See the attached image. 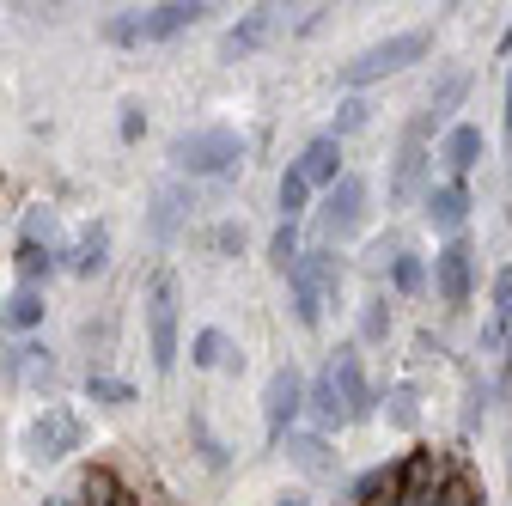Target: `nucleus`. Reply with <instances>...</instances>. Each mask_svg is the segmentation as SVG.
<instances>
[{
    "label": "nucleus",
    "instance_id": "f257e3e1",
    "mask_svg": "<svg viewBox=\"0 0 512 506\" xmlns=\"http://www.w3.org/2000/svg\"><path fill=\"white\" fill-rule=\"evenodd\" d=\"M171 165L183 177H232L244 165V135L226 129V122H202V129L171 141Z\"/></svg>",
    "mask_w": 512,
    "mask_h": 506
},
{
    "label": "nucleus",
    "instance_id": "f03ea898",
    "mask_svg": "<svg viewBox=\"0 0 512 506\" xmlns=\"http://www.w3.org/2000/svg\"><path fill=\"white\" fill-rule=\"evenodd\" d=\"M433 49V31H397V37H384V43H366L354 61H342V86L348 92H360V86H372V80H384V74H403V68H415V61Z\"/></svg>",
    "mask_w": 512,
    "mask_h": 506
},
{
    "label": "nucleus",
    "instance_id": "7ed1b4c3",
    "mask_svg": "<svg viewBox=\"0 0 512 506\" xmlns=\"http://www.w3.org/2000/svg\"><path fill=\"white\" fill-rule=\"evenodd\" d=\"M287 287H293V318H299L305 330H317V324H324V305H336V293H342V263H336V250H305L299 269L287 275Z\"/></svg>",
    "mask_w": 512,
    "mask_h": 506
},
{
    "label": "nucleus",
    "instance_id": "20e7f679",
    "mask_svg": "<svg viewBox=\"0 0 512 506\" xmlns=\"http://www.w3.org/2000/svg\"><path fill=\"white\" fill-rule=\"evenodd\" d=\"M202 13H208L202 0H165V7H141V13L110 19V37H116V43H165V37L189 31Z\"/></svg>",
    "mask_w": 512,
    "mask_h": 506
},
{
    "label": "nucleus",
    "instance_id": "39448f33",
    "mask_svg": "<svg viewBox=\"0 0 512 506\" xmlns=\"http://www.w3.org/2000/svg\"><path fill=\"white\" fill-rule=\"evenodd\" d=\"M366 196H372V189H366V177H342L336 189H324V208H317V238H324V244H348L360 226H366Z\"/></svg>",
    "mask_w": 512,
    "mask_h": 506
},
{
    "label": "nucleus",
    "instance_id": "423d86ee",
    "mask_svg": "<svg viewBox=\"0 0 512 506\" xmlns=\"http://www.w3.org/2000/svg\"><path fill=\"white\" fill-rule=\"evenodd\" d=\"M147 348H153L159 372L177 366V275H153L147 281Z\"/></svg>",
    "mask_w": 512,
    "mask_h": 506
},
{
    "label": "nucleus",
    "instance_id": "0eeeda50",
    "mask_svg": "<svg viewBox=\"0 0 512 506\" xmlns=\"http://www.w3.org/2000/svg\"><path fill=\"white\" fill-rule=\"evenodd\" d=\"M305 391H311V385H305L293 366H275V372H269V385H263V427H269L275 446L293 433V421H299V409H305Z\"/></svg>",
    "mask_w": 512,
    "mask_h": 506
},
{
    "label": "nucleus",
    "instance_id": "6e6552de",
    "mask_svg": "<svg viewBox=\"0 0 512 506\" xmlns=\"http://www.w3.org/2000/svg\"><path fill=\"white\" fill-rule=\"evenodd\" d=\"M74 446H80V421L61 415V409H43V415L25 427V458H31V464H61Z\"/></svg>",
    "mask_w": 512,
    "mask_h": 506
},
{
    "label": "nucleus",
    "instance_id": "1a4fd4ad",
    "mask_svg": "<svg viewBox=\"0 0 512 506\" xmlns=\"http://www.w3.org/2000/svg\"><path fill=\"white\" fill-rule=\"evenodd\" d=\"M476 250L464 238H445V250L433 257V281H439V299L445 305H470V287H476Z\"/></svg>",
    "mask_w": 512,
    "mask_h": 506
},
{
    "label": "nucleus",
    "instance_id": "9d476101",
    "mask_svg": "<svg viewBox=\"0 0 512 506\" xmlns=\"http://www.w3.org/2000/svg\"><path fill=\"white\" fill-rule=\"evenodd\" d=\"M275 25H281V7H256V13H244V19L220 37V61H244V55H256V49L275 37Z\"/></svg>",
    "mask_w": 512,
    "mask_h": 506
},
{
    "label": "nucleus",
    "instance_id": "9b49d317",
    "mask_svg": "<svg viewBox=\"0 0 512 506\" xmlns=\"http://www.w3.org/2000/svg\"><path fill=\"white\" fill-rule=\"evenodd\" d=\"M324 372L336 378V391H342L348 415H354V421H366V415H372V385H366V372H360V348H336Z\"/></svg>",
    "mask_w": 512,
    "mask_h": 506
},
{
    "label": "nucleus",
    "instance_id": "f8f14e48",
    "mask_svg": "<svg viewBox=\"0 0 512 506\" xmlns=\"http://www.w3.org/2000/svg\"><path fill=\"white\" fill-rule=\"evenodd\" d=\"M293 171L311 183V189H336L348 171H342V141L336 135H317V141H305V153L293 159Z\"/></svg>",
    "mask_w": 512,
    "mask_h": 506
},
{
    "label": "nucleus",
    "instance_id": "ddd939ff",
    "mask_svg": "<svg viewBox=\"0 0 512 506\" xmlns=\"http://www.w3.org/2000/svg\"><path fill=\"white\" fill-rule=\"evenodd\" d=\"M464 220H470V189H464L458 177H452V183H433V189H427V226L458 238Z\"/></svg>",
    "mask_w": 512,
    "mask_h": 506
},
{
    "label": "nucleus",
    "instance_id": "4468645a",
    "mask_svg": "<svg viewBox=\"0 0 512 506\" xmlns=\"http://www.w3.org/2000/svg\"><path fill=\"white\" fill-rule=\"evenodd\" d=\"M305 409L317 415V427H324V433H342L354 415H348V403H342V391H336V378L330 372H317L311 378V391H305Z\"/></svg>",
    "mask_w": 512,
    "mask_h": 506
},
{
    "label": "nucleus",
    "instance_id": "2eb2a0df",
    "mask_svg": "<svg viewBox=\"0 0 512 506\" xmlns=\"http://www.w3.org/2000/svg\"><path fill=\"white\" fill-rule=\"evenodd\" d=\"M104 263H110V226H104V220H92V226L80 232V244H74V257H68V269L92 281V275H104Z\"/></svg>",
    "mask_w": 512,
    "mask_h": 506
},
{
    "label": "nucleus",
    "instance_id": "dca6fc26",
    "mask_svg": "<svg viewBox=\"0 0 512 506\" xmlns=\"http://www.w3.org/2000/svg\"><path fill=\"white\" fill-rule=\"evenodd\" d=\"M287 458L305 476H336V458H330V439L324 433H287Z\"/></svg>",
    "mask_w": 512,
    "mask_h": 506
},
{
    "label": "nucleus",
    "instance_id": "f3484780",
    "mask_svg": "<svg viewBox=\"0 0 512 506\" xmlns=\"http://www.w3.org/2000/svg\"><path fill=\"white\" fill-rule=\"evenodd\" d=\"M189 366H202V372H226L238 366V348L226 330H196V342H189Z\"/></svg>",
    "mask_w": 512,
    "mask_h": 506
},
{
    "label": "nucleus",
    "instance_id": "a211bd4d",
    "mask_svg": "<svg viewBox=\"0 0 512 506\" xmlns=\"http://www.w3.org/2000/svg\"><path fill=\"white\" fill-rule=\"evenodd\" d=\"M439 159L464 177V171L482 159V129H470V122H452V129H445V141H439Z\"/></svg>",
    "mask_w": 512,
    "mask_h": 506
},
{
    "label": "nucleus",
    "instance_id": "6ab92c4d",
    "mask_svg": "<svg viewBox=\"0 0 512 506\" xmlns=\"http://www.w3.org/2000/svg\"><path fill=\"white\" fill-rule=\"evenodd\" d=\"M464 98H470V74H445V80L433 86V98H427V110H421V116H427V122H445Z\"/></svg>",
    "mask_w": 512,
    "mask_h": 506
},
{
    "label": "nucleus",
    "instance_id": "aec40b11",
    "mask_svg": "<svg viewBox=\"0 0 512 506\" xmlns=\"http://www.w3.org/2000/svg\"><path fill=\"white\" fill-rule=\"evenodd\" d=\"M153 238H177V226H183V189L177 183H165L159 196H153Z\"/></svg>",
    "mask_w": 512,
    "mask_h": 506
},
{
    "label": "nucleus",
    "instance_id": "412c9836",
    "mask_svg": "<svg viewBox=\"0 0 512 506\" xmlns=\"http://www.w3.org/2000/svg\"><path fill=\"white\" fill-rule=\"evenodd\" d=\"M13 330H31V324H43V293L37 287H13V299H7V311H0Z\"/></svg>",
    "mask_w": 512,
    "mask_h": 506
},
{
    "label": "nucleus",
    "instance_id": "4be33fe9",
    "mask_svg": "<svg viewBox=\"0 0 512 506\" xmlns=\"http://www.w3.org/2000/svg\"><path fill=\"white\" fill-rule=\"evenodd\" d=\"M305 196H311V183H305V177L287 165V171H281V189H275V202H281V226L305 214Z\"/></svg>",
    "mask_w": 512,
    "mask_h": 506
},
{
    "label": "nucleus",
    "instance_id": "5701e85b",
    "mask_svg": "<svg viewBox=\"0 0 512 506\" xmlns=\"http://www.w3.org/2000/svg\"><path fill=\"white\" fill-rule=\"evenodd\" d=\"M299 257H305V250H299V226L287 220V226L275 232V244H269V269H275V275H293Z\"/></svg>",
    "mask_w": 512,
    "mask_h": 506
},
{
    "label": "nucleus",
    "instance_id": "b1692460",
    "mask_svg": "<svg viewBox=\"0 0 512 506\" xmlns=\"http://www.w3.org/2000/svg\"><path fill=\"white\" fill-rule=\"evenodd\" d=\"M366 122H372V104H366V98H342V104H336V129H330V135H336V141H342V135H360Z\"/></svg>",
    "mask_w": 512,
    "mask_h": 506
},
{
    "label": "nucleus",
    "instance_id": "393cba45",
    "mask_svg": "<svg viewBox=\"0 0 512 506\" xmlns=\"http://www.w3.org/2000/svg\"><path fill=\"white\" fill-rule=\"evenodd\" d=\"M506 330H512V269L494 275V336H506Z\"/></svg>",
    "mask_w": 512,
    "mask_h": 506
},
{
    "label": "nucleus",
    "instance_id": "a878e982",
    "mask_svg": "<svg viewBox=\"0 0 512 506\" xmlns=\"http://www.w3.org/2000/svg\"><path fill=\"white\" fill-rule=\"evenodd\" d=\"M415 421H421V409H415V385H397V391H391V427L409 433Z\"/></svg>",
    "mask_w": 512,
    "mask_h": 506
},
{
    "label": "nucleus",
    "instance_id": "bb28decb",
    "mask_svg": "<svg viewBox=\"0 0 512 506\" xmlns=\"http://www.w3.org/2000/svg\"><path fill=\"white\" fill-rule=\"evenodd\" d=\"M384 330H391V311H384V299H366V311H360V336L378 342Z\"/></svg>",
    "mask_w": 512,
    "mask_h": 506
},
{
    "label": "nucleus",
    "instance_id": "cd10ccee",
    "mask_svg": "<svg viewBox=\"0 0 512 506\" xmlns=\"http://www.w3.org/2000/svg\"><path fill=\"white\" fill-rule=\"evenodd\" d=\"M391 281H397V287H403V293H415V287H421V281H427V269H421V257H409V250H403V257H397V263H391Z\"/></svg>",
    "mask_w": 512,
    "mask_h": 506
},
{
    "label": "nucleus",
    "instance_id": "c85d7f7f",
    "mask_svg": "<svg viewBox=\"0 0 512 506\" xmlns=\"http://www.w3.org/2000/svg\"><path fill=\"white\" fill-rule=\"evenodd\" d=\"M98 403H128V385H116V378H92V385H86Z\"/></svg>",
    "mask_w": 512,
    "mask_h": 506
},
{
    "label": "nucleus",
    "instance_id": "c756f323",
    "mask_svg": "<svg viewBox=\"0 0 512 506\" xmlns=\"http://www.w3.org/2000/svg\"><path fill=\"white\" fill-rule=\"evenodd\" d=\"M141 129H147V116H141V104H135V98H128V104H122V141H135Z\"/></svg>",
    "mask_w": 512,
    "mask_h": 506
},
{
    "label": "nucleus",
    "instance_id": "7c9ffc66",
    "mask_svg": "<svg viewBox=\"0 0 512 506\" xmlns=\"http://www.w3.org/2000/svg\"><path fill=\"white\" fill-rule=\"evenodd\" d=\"M238 244H244V226H232V220H226V226L214 232V250H238Z\"/></svg>",
    "mask_w": 512,
    "mask_h": 506
},
{
    "label": "nucleus",
    "instance_id": "2f4dec72",
    "mask_svg": "<svg viewBox=\"0 0 512 506\" xmlns=\"http://www.w3.org/2000/svg\"><path fill=\"white\" fill-rule=\"evenodd\" d=\"M275 506H305V494H281V500H275Z\"/></svg>",
    "mask_w": 512,
    "mask_h": 506
}]
</instances>
